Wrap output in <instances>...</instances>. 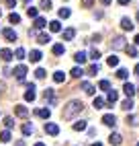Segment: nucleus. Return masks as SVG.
I'll use <instances>...</instances> for the list:
<instances>
[{
    "label": "nucleus",
    "instance_id": "41",
    "mask_svg": "<svg viewBox=\"0 0 139 146\" xmlns=\"http://www.w3.org/2000/svg\"><path fill=\"white\" fill-rule=\"evenodd\" d=\"M102 105H104V99H102V97H96V99H94V107H96V109H102Z\"/></svg>",
    "mask_w": 139,
    "mask_h": 146
},
{
    "label": "nucleus",
    "instance_id": "14",
    "mask_svg": "<svg viewBox=\"0 0 139 146\" xmlns=\"http://www.w3.org/2000/svg\"><path fill=\"white\" fill-rule=\"evenodd\" d=\"M49 31H51V33H62V23H59V21H51V23H49Z\"/></svg>",
    "mask_w": 139,
    "mask_h": 146
},
{
    "label": "nucleus",
    "instance_id": "20",
    "mask_svg": "<svg viewBox=\"0 0 139 146\" xmlns=\"http://www.w3.org/2000/svg\"><path fill=\"white\" fill-rule=\"evenodd\" d=\"M111 45L115 47V50H119V47H125V39H123V37H115Z\"/></svg>",
    "mask_w": 139,
    "mask_h": 146
},
{
    "label": "nucleus",
    "instance_id": "52",
    "mask_svg": "<svg viewBox=\"0 0 139 146\" xmlns=\"http://www.w3.org/2000/svg\"><path fill=\"white\" fill-rule=\"evenodd\" d=\"M90 146H102V144H100V142H94V144H90Z\"/></svg>",
    "mask_w": 139,
    "mask_h": 146
},
{
    "label": "nucleus",
    "instance_id": "47",
    "mask_svg": "<svg viewBox=\"0 0 139 146\" xmlns=\"http://www.w3.org/2000/svg\"><path fill=\"white\" fill-rule=\"evenodd\" d=\"M117 2H119V4H129L131 0H117Z\"/></svg>",
    "mask_w": 139,
    "mask_h": 146
},
{
    "label": "nucleus",
    "instance_id": "53",
    "mask_svg": "<svg viewBox=\"0 0 139 146\" xmlns=\"http://www.w3.org/2000/svg\"><path fill=\"white\" fill-rule=\"evenodd\" d=\"M35 146H45V144H43V142H37V144H35Z\"/></svg>",
    "mask_w": 139,
    "mask_h": 146
},
{
    "label": "nucleus",
    "instance_id": "5",
    "mask_svg": "<svg viewBox=\"0 0 139 146\" xmlns=\"http://www.w3.org/2000/svg\"><path fill=\"white\" fill-rule=\"evenodd\" d=\"M102 123H104V125H108V128H115V123H117V117H115L113 113H106L104 117H102Z\"/></svg>",
    "mask_w": 139,
    "mask_h": 146
},
{
    "label": "nucleus",
    "instance_id": "30",
    "mask_svg": "<svg viewBox=\"0 0 139 146\" xmlns=\"http://www.w3.org/2000/svg\"><path fill=\"white\" fill-rule=\"evenodd\" d=\"M37 41L41 43V45H45V43H49V35L47 33H39V37H37Z\"/></svg>",
    "mask_w": 139,
    "mask_h": 146
},
{
    "label": "nucleus",
    "instance_id": "2",
    "mask_svg": "<svg viewBox=\"0 0 139 146\" xmlns=\"http://www.w3.org/2000/svg\"><path fill=\"white\" fill-rule=\"evenodd\" d=\"M12 74L16 76V80H18V82H23V80H25V76H27V66H25V64H18L14 70H12Z\"/></svg>",
    "mask_w": 139,
    "mask_h": 146
},
{
    "label": "nucleus",
    "instance_id": "39",
    "mask_svg": "<svg viewBox=\"0 0 139 146\" xmlns=\"http://www.w3.org/2000/svg\"><path fill=\"white\" fill-rule=\"evenodd\" d=\"M98 86H100V89H102V91H111V82H108L106 78H104V80H100V82H98Z\"/></svg>",
    "mask_w": 139,
    "mask_h": 146
},
{
    "label": "nucleus",
    "instance_id": "19",
    "mask_svg": "<svg viewBox=\"0 0 139 146\" xmlns=\"http://www.w3.org/2000/svg\"><path fill=\"white\" fill-rule=\"evenodd\" d=\"M80 86H82V91H84L86 95H94V91H96V89H94V86H92L90 82H82Z\"/></svg>",
    "mask_w": 139,
    "mask_h": 146
},
{
    "label": "nucleus",
    "instance_id": "57",
    "mask_svg": "<svg viewBox=\"0 0 139 146\" xmlns=\"http://www.w3.org/2000/svg\"><path fill=\"white\" fill-rule=\"evenodd\" d=\"M137 146H139V142H137Z\"/></svg>",
    "mask_w": 139,
    "mask_h": 146
},
{
    "label": "nucleus",
    "instance_id": "29",
    "mask_svg": "<svg viewBox=\"0 0 139 146\" xmlns=\"http://www.w3.org/2000/svg\"><path fill=\"white\" fill-rule=\"evenodd\" d=\"M121 109H125V111H131V109H133V101H131V99H125V101L121 103Z\"/></svg>",
    "mask_w": 139,
    "mask_h": 146
},
{
    "label": "nucleus",
    "instance_id": "6",
    "mask_svg": "<svg viewBox=\"0 0 139 146\" xmlns=\"http://www.w3.org/2000/svg\"><path fill=\"white\" fill-rule=\"evenodd\" d=\"M45 132L49 136H57L59 134V125L57 123H45Z\"/></svg>",
    "mask_w": 139,
    "mask_h": 146
},
{
    "label": "nucleus",
    "instance_id": "9",
    "mask_svg": "<svg viewBox=\"0 0 139 146\" xmlns=\"http://www.w3.org/2000/svg\"><path fill=\"white\" fill-rule=\"evenodd\" d=\"M117 99H119V93L111 89V91H108V95H106V101H108V105H106V107H113V103H115Z\"/></svg>",
    "mask_w": 139,
    "mask_h": 146
},
{
    "label": "nucleus",
    "instance_id": "16",
    "mask_svg": "<svg viewBox=\"0 0 139 146\" xmlns=\"http://www.w3.org/2000/svg\"><path fill=\"white\" fill-rule=\"evenodd\" d=\"M123 93H125L127 97H133V95H135V86H133L131 82H125V86H123Z\"/></svg>",
    "mask_w": 139,
    "mask_h": 146
},
{
    "label": "nucleus",
    "instance_id": "22",
    "mask_svg": "<svg viewBox=\"0 0 139 146\" xmlns=\"http://www.w3.org/2000/svg\"><path fill=\"white\" fill-rule=\"evenodd\" d=\"M12 138H10V130H4V132H0V142H10Z\"/></svg>",
    "mask_w": 139,
    "mask_h": 146
},
{
    "label": "nucleus",
    "instance_id": "10",
    "mask_svg": "<svg viewBox=\"0 0 139 146\" xmlns=\"http://www.w3.org/2000/svg\"><path fill=\"white\" fill-rule=\"evenodd\" d=\"M0 58H2L4 62H10L12 58H14V54H12L10 50H6V47H4V50H0Z\"/></svg>",
    "mask_w": 139,
    "mask_h": 146
},
{
    "label": "nucleus",
    "instance_id": "25",
    "mask_svg": "<svg viewBox=\"0 0 139 146\" xmlns=\"http://www.w3.org/2000/svg\"><path fill=\"white\" fill-rule=\"evenodd\" d=\"M125 52L131 58H137V45H125Z\"/></svg>",
    "mask_w": 139,
    "mask_h": 146
},
{
    "label": "nucleus",
    "instance_id": "11",
    "mask_svg": "<svg viewBox=\"0 0 139 146\" xmlns=\"http://www.w3.org/2000/svg\"><path fill=\"white\" fill-rule=\"evenodd\" d=\"M121 140H123V136L119 134V132H113V134H111V138H108V142H111L113 146H117V144H121Z\"/></svg>",
    "mask_w": 139,
    "mask_h": 146
},
{
    "label": "nucleus",
    "instance_id": "49",
    "mask_svg": "<svg viewBox=\"0 0 139 146\" xmlns=\"http://www.w3.org/2000/svg\"><path fill=\"white\" fill-rule=\"evenodd\" d=\"M100 2H102L104 6H108V4H111V0H100Z\"/></svg>",
    "mask_w": 139,
    "mask_h": 146
},
{
    "label": "nucleus",
    "instance_id": "54",
    "mask_svg": "<svg viewBox=\"0 0 139 146\" xmlns=\"http://www.w3.org/2000/svg\"><path fill=\"white\" fill-rule=\"evenodd\" d=\"M137 21H139V11H137Z\"/></svg>",
    "mask_w": 139,
    "mask_h": 146
},
{
    "label": "nucleus",
    "instance_id": "4",
    "mask_svg": "<svg viewBox=\"0 0 139 146\" xmlns=\"http://www.w3.org/2000/svg\"><path fill=\"white\" fill-rule=\"evenodd\" d=\"M25 101H35V84H27V93H25Z\"/></svg>",
    "mask_w": 139,
    "mask_h": 146
},
{
    "label": "nucleus",
    "instance_id": "46",
    "mask_svg": "<svg viewBox=\"0 0 139 146\" xmlns=\"http://www.w3.org/2000/svg\"><path fill=\"white\" fill-rule=\"evenodd\" d=\"M14 4H16V0H6V6L8 8H14Z\"/></svg>",
    "mask_w": 139,
    "mask_h": 146
},
{
    "label": "nucleus",
    "instance_id": "38",
    "mask_svg": "<svg viewBox=\"0 0 139 146\" xmlns=\"http://www.w3.org/2000/svg\"><path fill=\"white\" fill-rule=\"evenodd\" d=\"M8 21H10L12 25H16V23H21V17H18L16 13H10V17H8Z\"/></svg>",
    "mask_w": 139,
    "mask_h": 146
},
{
    "label": "nucleus",
    "instance_id": "26",
    "mask_svg": "<svg viewBox=\"0 0 139 146\" xmlns=\"http://www.w3.org/2000/svg\"><path fill=\"white\" fill-rule=\"evenodd\" d=\"M106 64H108V66H113V68L119 66V56H115V54H113V56H108V58H106Z\"/></svg>",
    "mask_w": 139,
    "mask_h": 146
},
{
    "label": "nucleus",
    "instance_id": "56",
    "mask_svg": "<svg viewBox=\"0 0 139 146\" xmlns=\"http://www.w3.org/2000/svg\"><path fill=\"white\" fill-rule=\"evenodd\" d=\"M137 93H139V89H137Z\"/></svg>",
    "mask_w": 139,
    "mask_h": 146
},
{
    "label": "nucleus",
    "instance_id": "15",
    "mask_svg": "<svg viewBox=\"0 0 139 146\" xmlns=\"http://www.w3.org/2000/svg\"><path fill=\"white\" fill-rule=\"evenodd\" d=\"M74 60H76V64H84V62L88 60V56H86L84 52H76V54H74Z\"/></svg>",
    "mask_w": 139,
    "mask_h": 146
},
{
    "label": "nucleus",
    "instance_id": "43",
    "mask_svg": "<svg viewBox=\"0 0 139 146\" xmlns=\"http://www.w3.org/2000/svg\"><path fill=\"white\" fill-rule=\"evenodd\" d=\"M137 121H139V117H135V115H129V117H127L129 125H137Z\"/></svg>",
    "mask_w": 139,
    "mask_h": 146
},
{
    "label": "nucleus",
    "instance_id": "27",
    "mask_svg": "<svg viewBox=\"0 0 139 146\" xmlns=\"http://www.w3.org/2000/svg\"><path fill=\"white\" fill-rule=\"evenodd\" d=\"M51 52H53V56H62V54H64V45H62V43H55V45L51 47Z\"/></svg>",
    "mask_w": 139,
    "mask_h": 146
},
{
    "label": "nucleus",
    "instance_id": "17",
    "mask_svg": "<svg viewBox=\"0 0 139 146\" xmlns=\"http://www.w3.org/2000/svg\"><path fill=\"white\" fill-rule=\"evenodd\" d=\"M62 35H64V39H66V41H72L74 37H76V29H66Z\"/></svg>",
    "mask_w": 139,
    "mask_h": 146
},
{
    "label": "nucleus",
    "instance_id": "31",
    "mask_svg": "<svg viewBox=\"0 0 139 146\" xmlns=\"http://www.w3.org/2000/svg\"><path fill=\"white\" fill-rule=\"evenodd\" d=\"M27 15L31 17V19H37V17H39V11H37L35 6H29V8H27Z\"/></svg>",
    "mask_w": 139,
    "mask_h": 146
},
{
    "label": "nucleus",
    "instance_id": "48",
    "mask_svg": "<svg viewBox=\"0 0 139 146\" xmlns=\"http://www.w3.org/2000/svg\"><path fill=\"white\" fill-rule=\"evenodd\" d=\"M2 91H4V82H0V97H2Z\"/></svg>",
    "mask_w": 139,
    "mask_h": 146
},
{
    "label": "nucleus",
    "instance_id": "12",
    "mask_svg": "<svg viewBox=\"0 0 139 146\" xmlns=\"http://www.w3.org/2000/svg\"><path fill=\"white\" fill-rule=\"evenodd\" d=\"M14 113L18 115V117H27V115H29V109H27V107H23V105H16V107H14Z\"/></svg>",
    "mask_w": 139,
    "mask_h": 146
},
{
    "label": "nucleus",
    "instance_id": "37",
    "mask_svg": "<svg viewBox=\"0 0 139 146\" xmlns=\"http://www.w3.org/2000/svg\"><path fill=\"white\" fill-rule=\"evenodd\" d=\"M25 50H23V47H16V52H14V58H16V60H23V58H25Z\"/></svg>",
    "mask_w": 139,
    "mask_h": 146
},
{
    "label": "nucleus",
    "instance_id": "55",
    "mask_svg": "<svg viewBox=\"0 0 139 146\" xmlns=\"http://www.w3.org/2000/svg\"><path fill=\"white\" fill-rule=\"evenodd\" d=\"M0 17H2V11H0Z\"/></svg>",
    "mask_w": 139,
    "mask_h": 146
},
{
    "label": "nucleus",
    "instance_id": "3",
    "mask_svg": "<svg viewBox=\"0 0 139 146\" xmlns=\"http://www.w3.org/2000/svg\"><path fill=\"white\" fill-rule=\"evenodd\" d=\"M43 97H45V101H47L49 105H55V103H57V95H55V91H51V89H45Z\"/></svg>",
    "mask_w": 139,
    "mask_h": 146
},
{
    "label": "nucleus",
    "instance_id": "28",
    "mask_svg": "<svg viewBox=\"0 0 139 146\" xmlns=\"http://www.w3.org/2000/svg\"><path fill=\"white\" fill-rule=\"evenodd\" d=\"M66 80V74L62 72V70H57L55 74H53V82H64Z\"/></svg>",
    "mask_w": 139,
    "mask_h": 146
},
{
    "label": "nucleus",
    "instance_id": "50",
    "mask_svg": "<svg viewBox=\"0 0 139 146\" xmlns=\"http://www.w3.org/2000/svg\"><path fill=\"white\" fill-rule=\"evenodd\" d=\"M133 41H135V45H139V35H135V39H133Z\"/></svg>",
    "mask_w": 139,
    "mask_h": 146
},
{
    "label": "nucleus",
    "instance_id": "35",
    "mask_svg": "<svg viewBox=\"0 0 139 146\" xmlns=\"http://www.w3.org/2000/svg\"><path fill=\"white\" fill-rule=\"evenodd\" d=\"M39 6H41L43 11H51V0H41V2H39Z\"/></svg>",
    "mask_w": 139,
    "mask_h": 146
},
{
    "label": "nucleus",
    "instance_id": "13",
    "mask_svg": "<svg viewBox=\"0 0 139 146\" xmlns=\"http://www.w3.org/2000/svg\"><path fill=\"white\" fill-rule=\"evenodd\" d=\"M121 27H123V31H131V29H133V23H131V19L123 17V19H121Z\"/></svg>",
    "mask_w": 139,
    "mask_h": 146
},
{
    "label": "nucleus",
    "instance_id": "45",
    "mask_svg": "<svg viewBox=\"0 0 139 146\" xmlns=\"http://www.w3.org/2000/svg\"><path fill=\"white\" fill-rule=\"evenodd\" d=\"M90 58H92V60H98V58H100V52H98V50H90Z\"/></svg>",
    "mask_w": 139,
    "mask_h": 146
},
{
    "label": "nucleus",
    "instance_id": "34",
    "mask_svg": "<svg viewBox=\"0 0 139 146\" xmlns=\"http://www.w3.org/2000/svg\"><path fill=\"white\" fill-rule=\"evenodd\" d=\"M70 15H72V11H70V8H66V6L59 8V19H68Z\"/></svg>",
    "mask_w": 139,
    "mask_h": 146
},
{
    "label": "nucleus",
    "instance_id": "1",
    "mask_svg": "<svg viewBox=\"0 0 139 146\" xmlns=\"http://www.w3.org/2000/svg\"><path fill=\"white\" fill-rule=\"evenodd\" d=\"M84 109V105H82V101H78V99H72L68 105H66V109H64V117L66 119H70V117H74V115H78Z\"/></svg>",
    "mask_w": 139,
    "mask_h": 146
},
{
    "label": "nucleus",
    "instance_id": "23",
    "mask_svg": "<svg viewBox=\"0 0 139 146\" xmlns=\"http://www.w3.org/2000/svg\"><path fill=\"white\" fill-rule=\"evenodd\" d=\"M127 76H129V70H127V68H119V70H117V78L127 80Z\"/></svg>",
    "mask_w": 139,
    "mask_h": 146
},
{
    "label": "nucleus",
    "instance_id": "44",
    "mask_svg": "<svg viewBox=\"0 0 139 146\" xmlns=\"http://www.w3.org/2000/svg\"><path fill=\"white\" fill-rule=\"evenodd\" d=\"M82 6L84 8H92L94 6V0H82Z\"/></svg>",
    "mask_w": 139,
    "mask_h": 146
},
{
    "label": "nucleus",
    "instance_id": "24",
    "mask_svg": "<svg viewBox=\"0 0 139 146\" xmlns=\"http://www.w3.org/2000/svg\"><path fill=\"white\" fill-rule=\"evenodd\" d=\"M33 25H35V29H43V27L47 25V21H45V19H43V17H37Z\"/></svg>",
    "mask_w": 139,
    "mask_h": 146
},
{
    "label": "nucleus",
    "instance_id": "42",
    "mask_svg": "<svg viewBox=\"0 0 139 146\" xmlns=\"http://www.w3.org/2000/svg\"><path fill=\"white\" fill-rule=\"evenodd\" d=\"M4 125H6V130H10L12 125H14V119L12 117H4Z\"/></svg>",
    "mask_w": 139,
    "mask_h": 146
},
{
    "label": "nucleus",
    "instance_id": "8",
    "mask_svg": "<svg viewBox=\"0 0 139 146\" xmlns=\"http://www.w3.org/2000/svg\"><path fill=\"white\" fill-rule=\"evenodd\" d=\"M2 35H4V39H6V41H16V33H14V29H4Z\"/></svg>",
    "mask_w": 139,
    "mask_h": 146
},
{
    "label": "nucleus",
    "instance_id": "7",
    "mask_svg": "<svg viewBox=\"0 0 139 146\" xmlns=\"http://www.w3.org/2000/svg\"><path fill=\"white\" fill-rule=\"evenodd\" d=\"M35 115L41 119H47L49 115H51V109H47V107H41V109H35Z\"/></svg>",
    "mask_w": 139,
    "mask_h": 146
},
{
    "label": "nucleus",
    "instance_id": "51",
    "mask_svg": "<svg viewBox=\"0 0 139 146\" xmlns=\"http://www.w3.org/2000/svg\"><path fill=\"white\" fill-rule=\"evenodd\" d=\"M135 74L139 76V64H135Z\"/></svg>",
    "mask_w": 139,
    "mask_h": 146
},
{
    "label": "nucleus",
    "instance_id": "21",
    "mask_svg": "<svg viewBox=\"0 0 139 146\" xmlns=\"http://www.w3.org/2000/svg\"><path fill=\"white\" fill-rule=\"evenodd\" d=\"M86 125H88V121L80 119V121H76V123H74V130H76V132H84V130H86Z\"/></svg>",
    "mask_w": 139,
    "mask_h": 146
},
{
    "label": "nucleus",
    "instance_id": "33",
    "mask_svg": "<svg viewBox=\"0 0 139 146\" xmlns=\"http://www.w3.org/2000/svg\"><path fill=\"white\" fill-rule=\"evenodd\" d=\"M45 74H47V72L43 70V68H37V70H35V78H37V80H43Z\"/></svg>",
    "mask_w": 139,
    "mask_h": 146
},
{
    "label": "nucleus",
    "instance_id": "40",
    "mask_svg": "<svg viewBox=\"0 0 139 146\" xmlns=\"http://www.w3.org/2000/svg\"><path fill=\"white\" fill-rule=\"evenodd\" d=\"M96 72H98V64H92L90 68H88L86 74H88V76H96Z\"/></svg>",
    "mask_w": 139,
    "mask_h": 146
},
{
    "label": "nucleus",
    "instance_id": "36",
    "mask_svg": "<svg viewBox=\"0 0 139 146\" xmlns=\"http://www.w3.org/2000/svg\"><path fill=\"white\" fill-rule=\"evenodd\" d=\"M82 74H84V72H82V68H78V66L72 68V78H80Z\"/></svg>",
    "mask_w": 139,
    "mask_h": 146
},
{
    "label": "nucleus",
    "instance_id": "32",
    "mask_svg": "<svg viewBox=\"0 0 139 146\" xmlns=\"http://www.w3.org/2000/svg\"><path fill=\"white\" fill-rule=\"evenodd\" d=\"M21 132H23L25 136H29V134H33V125H31V123H23V128H21Z\"/></svg>",
    "mask_w": 139,
    "mask_h": 146
},
{
    "label": "nucleus",
    "instance_id": "18",
    "mask_svg": "<svg viewBox=\"0 0 139 146\" xmlns=\"http://www.w3.org/2000/svg\"><path fill=\"white\" fill-rule=\"evenodd\" d=\"M41 58H43V54L39 52V50H33L31 54H29V60H31V62H39Z\"/></svg>",
    "mask_w": 139,
    "mask_h": 146
}]
</instances>
